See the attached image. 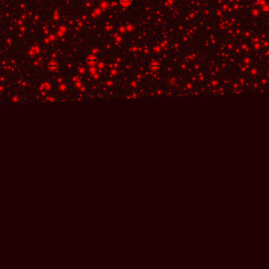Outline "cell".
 <instances>
[{"label": "cell", "mask_w": 269, "mask_h": 269, "mask_svg": "<svg viewBox=\"0 0 269 269\" xmlns=\"http://www.w3.org/2000/svg\"><path fill=\"white\" fill-rule=\"evenodd\" d=\"M132 1H133V0H119V3L122 5V6L127 7L132 3Z\"/></svg>", "instance_id": "1"}, {"label": "cell", "mask_w": 269, "mask_h": 269, "mask_svg": "<svg viewBox=\"0 0 269 269\" xmlns=\"http://www.w3.org/2000/svg\"><path fill=\"white\" fill-rule=\"evenodd\" d=\"M87 63L89 64V65H92L96 63V58H93V57H90L87 59Z\"/></svg>", "instance_id": "2"}]
</instances>
